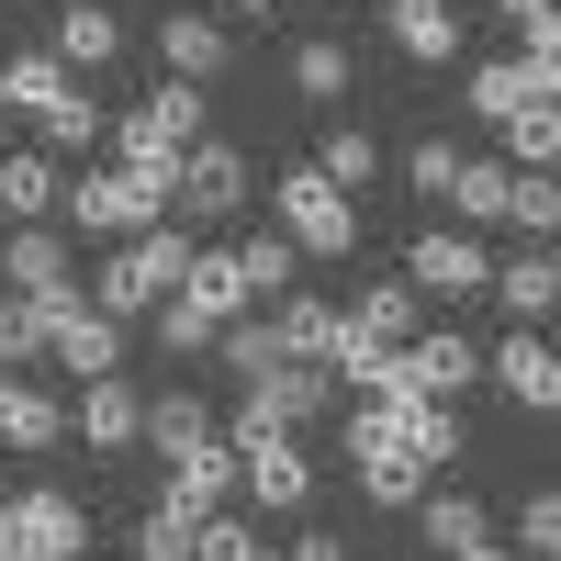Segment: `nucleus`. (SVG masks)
<instances>
[{
    "instance_id": "nucleus-1",
    "label": "nucleus",
    "mask_w": 561,
    "mask_h": 561,
    "mask_svg": "<svg viewBox=\"0 0 561 561\" xmlns=\"http://www.w3.org/2000/svg\"><path fill=\"white\" fill-rule=\"evenodd\" d=\"M180 270H192V225H135V237H113L102 270H90V314H113V325L158 314L180 293Z\"/></svg>"
},
{
    "instance_id": "nucleus-2",
    "label": "nucleus",
    "mask_w": 561,
    "mask_h": 561,
    "mask_svg": "<svg viewBox=\"0 0 561 561\" xmlns=\"http://www.w3.org/2000/svg\"><path fill=\"white\" fill-rule=\"evenodd\" d=\"M415 393H359L348 415V460H359V494L382 505V517H404L415 494H427V460H415Z\"/></svg>"
},
{
    "instance_id": "nucleus-3",
    "label": "nucleus",
    "mask_w": 561,
    "mask_h": 561,
    "mask_svg": "<svg viewBox=\"0 0 561 561\" xmlns=\"http://www.w3.org/2000/svg\"><path fill=\"white\" fill-rule=\"evenodd\" d=\"M0 90H12V113L34 124V147L45 158H79V147H102V102L57 68V57H0Z\"/></svg>"
},
{
    "instance_id": "nucleus-4",
    "label": "nucleus",
    "mask_w": 561,
    "mask_h": 561,
    "mask_svg": "<svg viewBox=\"0 0 561 561\" xmlns=\"http://www.w3.org/2000/svg\"><path fill=\"white\" fill-rule=\"evenodd\" d=\"M270 203H280V237H293V259H348V248H359V203H348L314 158H304V169H280V180H270Z\"/></svg>"
},
{
    "instance_id": "nucleus-5",
    "label": "nucleus",
    "mask_w": 561,
    "mask_h": 561,
    "mask_svg": "<svg viewBox=\"0 0 561 561\" xmlns=\"http://www.w3.org/2000/svg\"><path fill=\"white\" fill-rule=\"evenodd\" d=\"M225 449H237V494L259 517H304V494H314L304 427H225Z\"/></svg>"
},
{
    "instance_id": "nucleus-6",
    "label": "nucleus",
    "mask_w": 561,
    "mask_h": 561,
    "mask_svg": "<svg viewBox=\"0 0 561 561\" xmlns=\"http://www.w3.org/2000/svg\"><path fill=\"white\" fill-rule=\"evenodd\" d=\"M0 561H90V505L57 494V483H34L0 505Z\"/></svg>"
},
{
    "instance_id": "nucleus-7",
    "label": "nucleus",
    "mask_w": 561,
    "mask_h": 561,
    "mask_svg": "<svg viewBox=\"0 0 561 561\" xmlns=\"http://www.w3.org/2000/svg\"><path fill=\"white\" fill-rule=\"evenodd\" d=\"M472 382H483V348L460 337V325H415L393 348V393H415V404H460Z\"/></svg>"
},
{
    "instance_id": "nucleus-8",
    "label": "nucleus",
    "mask_w": 561,
    "mask_h": 561,
    "mask_svg": "<svg viewBox=\"0 0 561 561\" xmlns=\"http://www.w3.org/2000/svg\"><path fill=\"white\" fill-rule=\"evenodd\" d=\"M180 225H225V214H248V147H225V135H192L180 147V192H169Z\"/></svg>"
},
{
    "instance_id": "nucleus-9",
    "label": "nucleus",
    "mask_w": 561,
    "mask_h": 561,
    "mask_svg": "<svg viewBox=\"0 0 561 561\" xmlns=\"http://www.w3.org/2000/svg\"><path fill=\"white\" fill-rule=\"evenodd\" d=\"M45 359L68 382H102V370H124V325L90 314V293H68V304H45Z\"/></svg>"
},
{
    "instance_id": "nucleus-10",
    "label": "nucleus",
    "mask_w": 561,
    "mask_h": 561,
    "mask_svg": "<svg viewBox=\"0 0 561 561\" xmlns=\"http://www.w3.org/2000/svg\"><path fill=\"white\" fill-rule=\"evenodd\" d=\"M483 270H494L483 237L438 225V237H415V248H404V293H415V304H472V293H483Z\"/></svg>"
},
{
    "instance_id": "nucleus-11",
    "label": "nucleus",
    "mask_w": 561,
    "mask_h": 561,
    "mask_svg": "<svg viewBox=\"0 0 561 561\" xmlns=\"http://www.w3.org/2000/svg\"><path fill=\"white\" fill-rule=\"evenodd\" d=\"M325 370L314 359H280V370H259V382H237V427H314L325 415Z\"/></svg>"
},
{
    "instance_id": "nucleus-12",
    "label": "nucleus",
    "mask_w": 561,
    "mask_h": 561,
    "mask_svg": "<svg viewBox=\"0 0 561 561\" xmlns=\"http://www.w3.org/2000/svg\"><path fill=\"white\" fill-rule=\"evenodd\" d=\"M0 293H23V304H68V293H79L57 225H12V248H0Z\"/></svg>"
},
{
    "instance_id": "nucleus-13",
    "label": "nucleus",
    "mask_w": 561,
    "mask_h": 561,
    "mask_svg": "<svg viewBox=\"0 0 561 561\" xmlns=\"http://www.w3.org/2000/svg\"><path fill=\"white\" fill-rule=\"evenodd\" d=\"M158 505H169V517H214V505H237V449L203 438V449L158 460Z\"/></svg>"
},
{
    "instance_id": "nucleus-14",
    "label": "nucleus",
    "mask_w": 561,
    "mask_h": 561,
    "mask_svg": "<svg viewBox=\"0 0 561 561\" xmlns=\"http://www.w3.org/2000/svg\"><path fill=\"white\" fill-rule=\"evenodd\" d=\"M528 102H561V57H494V68H472V113L483 124H505V113H528Z\"/></svg>"
},
{
    "instance_id": "nucleus-15",
    "label": "nucleus",
    "mask_w": 561,
    "mask_h": 561,
    "mask_svg": "<svg viewBox=\"0 0 561 561\" xmlns=\"http://www.w3.org/2000/svg\"><path fill=\"white\" fill-rule=\"evenodd\" d=\"M45 57H57L68 79L113 68V57H124V23H113V0H57V34H45Z\"/></svg>"
},
{
    "instance_id": "nucleus-16",
    "label": "nucleus",
    "mask_w": 561,
    "mask_h": 561,
    "mask_svg": "<svg viewBox=\"0 0 561 561\" xmlns=\"http://www.w3.org/2000/svg\"><path fill=\"white\" fill-rule=\"evenodd\" d=\"M57 203H68V225H79V237H102V248L147 225V203H135V180H124V169H79Z\"/></svg>"
},
{
    "instance_id": "nucleus-17",
    "label": "nucleus",
    "mask_w": 561,
    "mask_h": 561,
    "mask_svg": "<svg viewBox=\"0 0 561 561\" xmlns=\"http://www.w3.org/2000/svg\"><path fill=\"white\" fill-rule=\"evenodd\" d=\"M135 427H147V393H135L124 370H102V382H79V449L124 460V449H135Z\"/></svg>"
},
{
    "instance_id": "nucleus-18",
    "label": "nucleus",
    "mask_w": 561,
    "mask_h": 561,
    "mask_svg": "<svg viewBox=\"0 0 561 561\" xmlns=\"http://www.w3.org/2000/svg\"><path fill=\"white\" fill-rule=\"evenodd\" d=\"M0 449H68V404L34 370H0Z\"/></svg>"
},
{
    "instance_id": "nucleus-19",
    "label": "nucleus",
    "mask_w": 561,
    "mask_h": 561,
    "mask_svg": "<svg viewBox=\"0 0 561 561\" xmlns=\"http://www.w3.org/2000/svg\"><path fill=\"white\" fill-rule=\"evenodd\" d=\"M483 370L505 382V404H528V415H550V404H561V359H550V337H539V325H517V337H505Z\"/></svg>"
},
{
    "instance_id": "nucleus-20",
    "label": "nucleus",
    "mask_w": 561,
    "mask_h": 561,
    "mask_svg": "<svg viewBox=\"0 0 561 561\" xmlns=\"http://www.w3.org/2000/svg\"><path fill=\"white\" fill-rule=\"evenodd\" d=\"M483 293H505V314L539 325V314L561 304V259H550V237H528L517 259H494V270H483Z\"/></svg>"
},
{
    "instance_id": "nucleus-21",
    "label": "nucleus",
    "mask_w": 561,
    "mask_h": 561,
    "mask_svg": "<svg viewBox=\"0 0 561 561\" xmlns=\"http://www.w3.org/2000/svg\"><path fill=\"white\" fill-rule=\"evenodd\" d=\"M158 57H169V79H203V90H214L225 68H237V45H225L214 12H169V23H158Z\"/></svg>"
},
{
    "instance_id": "nucleus-22",
    "label": "nucleus",
    "mask_w": 561,
    "mask_h": 561,
    "mask_svg": "<svg viewBox=\"0 0 561 561\" xmlns=\"http://www.w3.org/2000/svg\"><path fill=\"white\" fill-rule=\"evenodd\" d=\"M57 192H68V169L45 158V147L0 158V214H12V225H57Z\"/></svg>"
},
{
    "instance_id": "nucleus-23",
    "label": "nucleus",
    "mask_w": 561,
    "mask_h": 561,
    "mask_svg": "<svg viewBox=\"0 0 561 561\" xmlns=\"http://www.w3.org/2000/svg\"><path fill=\"white\" fill-rule=\"evenodd\" d=\"M382 23H393V45L415 68H449L460 57V12H449V0H382Z\"/></svg>"
},
{
    "instance_id": "nucleus-24",
    "label": "nucleus",
    "mask_w": 561,
    "mask_h": 561,
    "mask_svg": "<svg viewBox=\"0 0 561 561\" xmlns=\"http://www.w3.org/2000/svg\"><path fill=\"white\" fill-rule=\"evenodd\" d=\"M505 180H517V169H505V158H460L449 169V214H460V237H483V225H505Z\"/></svg>"
},
{
    "instance_id": "nucleus-25",
    "label": "nucleus",
    "mask_w": 561,
    "mask_h": 561,
    "mask_svg": "<svg viewBox=\"0 0 561 561\" xmlns=\"http://www.w3.org/2000/svg\"><path fill=\"white\" fill-rule=\"evenodd\" d=\"M180 304L192 314H248V270H237V248H192V270H180Z\"/></svg>"
},
{
    "instance_id": "nucleus-26",
    "label": "nucleus",
    "mask_w": 561,
    "mask_h": 561,
    "mask_svg": "<svg viewBox=\"0 0 561 561\" xmlns=\"http://www.w3.org/2000/svg\"><path fill=\"white\" fill-rule=\"evenodd\" d=\"M203 438H225L214 415H203V393H147V427H135V449L180 460V449H203Z\"/></svg>"
},
{
    "instance_id": "nucleus-27",
    "label": "nucleus",
    "mask_w": 561,
    "mask_h": 561,
    "mask_svg": "<svg viewBox=\"0 0 561 561\" xmlns=\"http://www.w3.org/2000/svg\"><path fill=\"white\" fill-rule=\"evenodd\" d=\"M337 314L359 325V337H382V348H404L415 325H427V304L404 293V270H393V280H370V293H359V304H337Z\"/></svg>"
},
{
    "instance_id": "nucleus-28",
    "label": "nucleus",
    "mask_w": 561,
    "mask_h": 561,
    "mask_svg": "<svg viewBox=\"0 0 561 561\" xmlns=\"http://www.w3.org/2000/svg\"><path fill=\"white\" fill-rule=\"evenodd\" d=\"M293 90H304V102H348V90H359V57H348L337 34H304V45H293Z\"/></svg>"
},
{
    "instance_id": "nucleus-29",
    "label": "nucleus",
    "mask_w": 561,
    "mask_h": 561,
    "mask_svg": "<svg viewBox=\"0 0 561 561\" xmlns=\"http://www.w3.org/2000/svg\"><path fill=\"white\" fill-rule=\"evenodd\" d=\"M214 359L237 370V382H259V370H280L293 348H280V325H270V314H225V325H214Z\"/></svg>"
},
{
    "instance_id": "nucleus-30",
    "label": "nucleus",
    "mask_w": 561,
    "mask_h": 561,
    "mask_svg": "<svg viewBox=\"0 0 561 561\" xmlns=\"http://www.w3.org/2000/svg\"><path fill=\"white\" fill-rule=\"evenodd\" d=\"M135 124H147L158 147H192V135H203V79H158L147 102H135Z\"/></svg>"
},
{
    "instance_id": "nucleus-31",
    "label": "nucleus",
    "mask_w": 561,
    "mask_h": 561,
    "mask_svg": "<svg viewBox=\"0 0 561 561\" xmlns=\"http://www.w3.org/2000/svg\"><path fill=\"white\" fill-rule=\"evenodd\" d=\"M270 325H280V348H293V359H314V370H325V337H337V304H325V293H280V304H270Z\"/></svg>"
},
{
    "instance_id": "nucleus-32",
    "label": "nucleus",
    "mask_w": 561,
    "mask_h": 561,
    "mask_svg": "<svg viewBox=\"0 0 561 561\" xmlns=\"http://www.w3.org/2000/svg\"><path fill=\"white\" fill-rule=\"evenodd\" d=\"M505 169H550L561 158V102H528V113H505Z\"/></svg>"
},
{
    "instance_id": "nucleus-33",
    "label": "nucleus",
    "mask_w": 561,
    "mask_h": 561,
    "mask_svg": "<svg viewBox=\"0 0 561 561\" xmlns=\"http://www.w3.org/2000/svg\"><path fill=\"white\" fill-rule=\"evenodd\" d=\"M415 539H427V550L483 539V505H472V494H415Z\"/></svg>"
},
{
    "instance_id": "nucleus-34",
    "label": "nucleus",
    "mask_w": 561,
    "mask_h": 561,
    "mask_svg": "<svg viewBox=\"0 0 561 561\" xmlns=\"http://www.w3.org/2000/svg\"><path fill=\"white\" fill-rule=\"evenodd\" d=\"M314 169H325V180H337V192L359 203V180H382V147H370L359 124H337V135H325V147H314Z\"/></svg>"
},
{
    "instance_id": "nucleus-35",
    "label": "nucleus",
    "mask_w": 561,
    "mask_h": 561,
    "mask_svg": "<svg viewBox=\"0 0 561 561\" xmlns=\"http://www.w3.org/2000/svg\"><path fill=\"white\" fill-rule=\"evenodd\" d=\"M237 270H248V304H280V293H293V237H248Z\"/></svg>"
},
{
    "instance_id": "nucleus-36",
    "label": "nucleus",
    "mask_w": 561,
    "mask_h": 561,
    "mask_svg": "<svg viewBox=\"0 0 561 561\" xmlns=\"http://www.w3.org/2000/svg\"><path fill=\"white\" fill-rule=\"evenodd\" d=\"M505 225H528V237H550V225H561V192H550V169H517V180H505Z\"/></svg>"
},
{
    "instance_id": "nucleus-37",
    "label": "nucleus",
    "mask_w": 561,
    "mask_h": 561,
    "mask_svg": "<svg viewBox=\"0 0 561 561\" xmlns=\"http://www.w3.org/2000/svg\"><path fill=\"white\" fill-rule=\"evenodd\" d=\"M0 359H12V370H34V359H45V304L0 293Z\"/></svg>"
},
{
    "instance_id": "nucleus-38",
    "label": "nucleus",
    "mask_w": 561,
    "mask_h": 561,
    "mask_svg": "<svg viewBox=\"0 0 561 561\" xmlns=\"http://www.w3.org/2000/svg\"><path fill=\"white\" fill-rule=\"evenodd\" d=\"M158 348H169V359H214V314H192V304L169 293V304H158Z\"/></svg>"
},
{
    "instance_id": "nucleus-39",
    "label": "nucleus",
    "mask_w": 561,
    "mask_h": 561,
    "mask_svg": "<svg viewBox=\"0 0 561 561\" xmlns=\"http://www.w3.org/2000/svg\"><path fill=\"white\" fill-rule=\"evenodd\" d=\"M505 23H517V45L528 57H561V0H494Z\"/></svg>"
},
{
    "instance_id": "nucleus-40",
    "label": "nucleus",
    "mask_w": 561,
    "mask_h": 561,
    "mask_svg": "<svg viewBox=\"0 0 561 561\" xmlns=\"http://www.w3.org/2000/svg\"><path fill=\"white\" fill-rule=\"evenodd\" d=\"M135 561H192V517L147 505V517H135Z\"/></svg>"
},
{
    "instance_id": "nucleus-41",
    "label": "nucleus",
    "mask_w": 561,
    "mask_h": 561,
    "mask_svg": "<svg viewBox=\"0 0 561 561\" xmlns=\"http://www.w3.org/2000/svg\"><path fill=\"white\" fill-rule=\"evenodd\" d=\"M449 169H460V147H449V135H415V158H404V180H415V192H449Z\"/></svg>"
},
{
    "instance_id": "nucleus-42",
    "label": "nucleus",
    "mask_w": 561,
    "mask_h": 561,
    "mask_svg": "<svg viewBox=\"0 0 561 561\" xmlns=\"http://www.w3.org/2000/svg\"><path fill=\"white\" fill-rule=\"evenodd\" d=\"M517 550H528V561H550V550H561V494H528V517H517Z\"/></svg>"
},
{
    "instance_id": "nucleus-43",
    "label": "nucleus",
    "mask_w": 561,
    "mask_h": 561,
    "mask_svg": "<svg viewBox=\"0 0 561 561\" xmlns=\"http://www.w3.org/2000/svg\"><path fill=\"white\" fill-rule=\"evenodd\" d=\"M438 561H505V539L483 528V539H460V550H438Z\"/></svg>"
},
{
    "instance_id": "nucleus-44",
    "label": "nucleus",
    "mask_w": 561,
    "mask_h": 561,
    "mask_svg": "<svg viewBox=\"0 0 561 561\" xmlns=\"http://www.w3.org/2000/svg\"><path fill=\"white\" fill-rule=\"evenodd\" d=\"M280 561H337V539H293V550H280Z\"/></svg>"
},
{
    "instance_id": "nucleus-45",
    "label": "nucleus",
    "mask_w": 561,
    "mask_h": 561,
    "mask_svg": "<svg viewBox=\"0 0 561 561\" xmlns=\"http://www.w3.org/2000/svg\"><path fill=\"white\" fill-rule=\"evenodd\" d=\"M237 12H248V23H259V12H280V0H237Z\"/></svg>"
},
{
    "instance_id": "nucleus-46",
    "label": "nucleus",
    "mask_w": 561,
    "mask_h": 561,
    "mask_svg": "<svg viewBox=\"0 0 561 561\" xmlns=\"http://www.w3.org/2000/svg\"><path fill=\"white\" fill-rule=\"evenodd\" d=\"M0 113H12V90H0Z\"/></svg>"
}]
</instances>
